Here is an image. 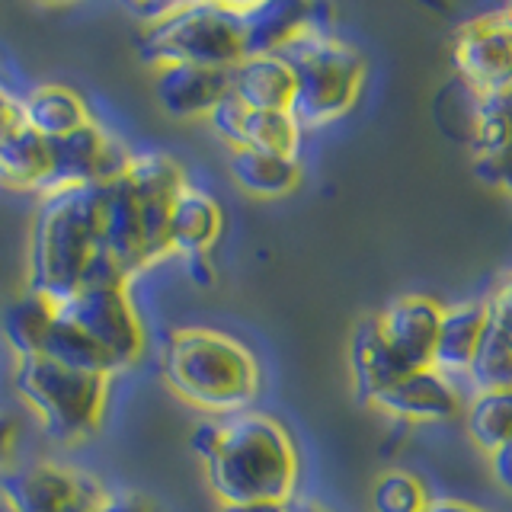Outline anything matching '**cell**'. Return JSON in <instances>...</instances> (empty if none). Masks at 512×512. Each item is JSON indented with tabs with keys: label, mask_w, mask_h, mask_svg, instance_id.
<instances>
[{
	"label": "cell",
	"mask_w": 512,
	"mask_h": 512,
	"mask_svg": "<svg viewBox=\"0 0 512 512\" xmlns=\"http://www.w3.org/2000/svg\"><path fill=\"white\" fill-rule=\"evenodd\" d=\"M205 471L221 506L292 503L298 452L282 423L263 413H234L215 423Z\"/></svg>",
	"instance_id": "obj_1"
},
{
	"label": "cell",
	"mask_w": 512,
	"mask_h": 512,
	"mask_svg": "<svg viewBox=\"0 0 512 512\" xmlns=\"http://www.w3.org/2000/svg\"><path fill=\"white\" fill-rule=\"evenodd\" d=\"M164 375L186 404L221 416L247 413L260 391V368L253 352L208 327L170 333Z\"/></svg>",
	"instance_id": "obj_2"
},
{
	"label": "cell",
	"mask_w": 512,
	"mask_h": 512,
	"mask_svg": "<svg viewBox=\"0 0 512 512\" xmlns=\"http://www.w3.org/2000/svg\"><path fill=\"white\" fill-rule=\"evenodd\" d=\"M96 250H100V186L42 196V208L32 224L26 292L45 295L55 304L68 301L80 288Z\"/></svg>",
	"instance_id": "obj_3"
},
{
	"label": "cell",
	"mask_w": 512,
	"mask_h": 512,
	"mask_svg": "<svg viewBox=\"0 0 512 512\" xmlns=\"http://www.w3.org/2000/svg\"><path fill=\"white\" fill-rule=\"evenodd\" d=\"M138 13L144 16L138 55L151 71L164 64L231 71L247 58L237 4H160Z\"/></svg>",
	"instance_id": "obj_4"
},
{
	"label": "cell",
	"mask_w": 512,
	"mask_h": 512,
	"mask_svg": "<svg viewBox=\"0 0 512 512\" xmlns=\"http://www.w3.org/2000/svg\"><path fill=\"white\" fill-rule=\"evenodd\" d=\"M295 74L292 119L301 132L327 128L359 103L365 58L356 45L336 39L324 23H314L279 55Z\"/></svg>",
	"instance_id": "obj_5"
},
{
	"label": "cell",
	"mask_w": 512,
	"mask_h": 512,
	"mask_svg": "<svg viewBox=\"0 0 512 512\" xmlns=\"http://www.w3.org/2000/svg\"><path fill=\"white\" fill-rule=\"evenodd\" d=\"M13 388L39 413L55 442H80L96 432L106 410L109 375L77 372L45 356L16 359Z\"/></svg>",
	"instance_id": "obj_6"
},
{
	"label": "cell",
	"mask_w": 512,
	"mask_h": 512,
	"mask_svg": "<svg viewBox=\"0 0 512 512\" xmlns=\"http://www.w3.org/2000/svg\"><path fill=\"white\" fill-rule=\"evenodd\" d=\"M452 68L477 100L512 93V20L506 7L477 13L455 29Z\"/></svg>",
	"instance_id": "obj_7"
},
{
	"label": "cell",
	"mask_w": 512,
	"mask_h": 512,
	"mask_svg": "<svg viewBox=\"0 0 512 512\" xmlns=\"http://www.w3.org/2000/svg\"><path fill=\"white\" fill-rule=\"evenodd\" d=\"M58 314L71 320L100 346L116 368L135 365L144 352V327L132 308L128 288H80L58 304Z\"/></svg>",
	"instance_id": "obj_8"
},
{
	"label": "cell",
	"mask_w": 512,
	"mask_h": 512,
	"mask_svg": "<svg viewBox=\"0 0 512 512\" xmlns=\"http://www.w3.org/2000/svg\"><path fill=\"white\" fill-rule=\"evenodd\" d=\"M48 148H52V170H48L42 196H52V192L64 189L106 186L119 180L128 160H132V154L116 138H109L96 122H87L68 138L48 141Z\"/></svg>",
	"instance_id": "obj_9"
},
{
	"label": "cell",
	"mask_w": 512,
	"mask_h": 512,
	"mask_svg": "<svg viewBox=\"0 0 512 512\" xmlns=\"http://www.w3.org/2000/svg\"><path fill=\"white\" fill-rule=\"evenodd\" d=\"M442 314L445 308L429 295H400L381 314H375L384 349L400 375L432 368Z\"/></svg>",
	"instance_id": "obj_10"
},
{
	"label": "cell",
	"mask_w": 512,
	"mask_h": 512,
	"mask_svg": "<svg viewBox=\"0 0 512 512\" xmlns=\"http://www.w3.org/2000/svg\"><path fill=\"white\" fill-rule=\"evenodd\" d=\"M368 407L388 413L400 423H445L461 416L464 394L436 368H420V372H404L388 381L368 400Z\"/></svg>",
	"instance_id": "obj_11"
},
{
	"label": "cell",
	"mask_w": 512,
	"mask_h": 512,
	"mask_svg": "<svg viewBox=\"0 0 512 512\" xmlns=\"http://www.w3.org/2000/svg\"><path fill=\"white\" fill-rule=\"evenodd\" d=\"M208 125L215 128L221 141L231 144V151H263L298 160L301 151V128L292 119V112H256L237 103L228 93L208 116Z\"/></svg>",
	"instance_id": "obj_12"
},
{
	"label": "cell",
	"mask_w": 512,
	"mask_h": 512,
	"mask_svg": "<svg viewBox=\"0 0 512 512\" xmlns=\"http://www.w3.org/2000/svg\"><path fill=\"white\" fill-rule=\"evenodd\" d=\"M103 487L90 474L61 468L52 461H39L4 477L0 493L13 512H71L77 503L90 500Z\"/></svg>",
	"instance_id": "obj_13"
},
{
	"label": "cell",
	"mask_w": 512,
	"mask_h": 512,
	"mask_svg": "<svg viewBox=\"0 0 512 512\" xmlns=\"http://www.w3.org/2000/svg\"><path fill=\"white\" fill-rule=\"evenodd\" d=\"M100 247L109 256H116L128 276L157 263L151 253V240H148V228H144L135 189L125 173L119 180L100 186Z\"/></svg>",
	"instance_id": "obj_14"
},
{
	"label": "cell",
	"mask_w": 512,
	"mask_h": 512,
	"mask_svg": "<svg viewBox=\"0 0 512 512\" xmlns=\"http://www.w3.org/2000/svg\"><path fill=\"white\" fill-rule=\"evenodd\" d=\"M228 93V71L199 68V64L154 68V100L170 119H208Z\"/></svg>",
	"instance_id": "obj_15"
},
{
	"label": "cell",
	"mask_w": 512,
	"mask_h": 512,
	"mask_svg": "<svg viewBox=\"0 0 512 512\" xmlns=\"http://www.w3.org/2000/svg\"><path fill=\"white\" fill-rule=\"evenodd\" d=\"M487 327H490L487 298H471V301L445 308L436 352H432V368L461 388V381L468 375L477 349L487 336Z\"/></svg>",
	"instance_id": "obj_16"
},
{
	"label": "cell",
	"mask_w": 512,
	"mask_h": 512,
	"mask_svg": "<svg viewBox=\"0 0 512 512\" xmlns=\"http://www.w3.org/2000/svg\"><path fill=\"white\" fill-rule=\"evenodd\" d=\"M314 7L295 0H260L237 4V23L244 32L247 55H282L304 29L314 26Z\"/></svg>",
	"instance_id": "obj_17"
},
{
	"label": "cell",
	"mask_w": 512,
	"mask_h": 512,
	"mask_svg": "<svg viewBox=\"0 0 512 512\" xmlns=\"http://www.w3.org/2000/svg\"><path fill=\"white\" fill-rule=\"evenodd\" d=\"M231 96L256 112H288L295 100V74L279 55H247L228 71Z\"/></svg>",
	"instance_id": "obj_18"
},
{
	"label": "cell",
	"mask_w": 512,
	"mask_h": 512,
	"mask_svg": "<svg viewBox=\"0 0 512 512\" xmlns=\"http://www.w3.org/2000/svg\"><path fill=\"white\" fill-rule=\"evenodd\" d=\"M221 224L224 218L218 202L208 192L186 183L170 215V253H180L183 260L208 256L212 244L221 237Z\"/></svg>",
	"instance_id": "obj_19"
},
{
	"label": "cell",
	"mask_w": 512,
	"mask_h": 512,
	"mask_svg": "<svg viewBox=\"0 0 512 512\" xmlns=\"http://www.w3.org/2000/svg\"><path fill=\"white\" fill-rule=\"evenodd\" d=\"M20 106H23L26 128L45 141L68 138L71 132H77V128L93 122L84 96L64 84H42L32 93H26Z\"/></svg>",
	"instance_id": "obj_20"
},
{
	"label": "cell",
	"mask_w": 512,
	"mask_h": 512,
	"mask_svg": "<svg viewBox=\"0 0 512 512\" xmlns=\"http://www.w3.org/2000/svg\"><path fill=\"white\" fill-rule=\"evenodd\" d=\"M228 173L240 192L253 199H282L301 183V164L263 151H231Z\"/></svg>",
	"instance_id": "obj_21"
},
{
	"label": "cell",
	"mask_w": 512,
	"mask_h": 512,
	"mask_svg": "<svg viewBox=\"0 0 512 512\" xmlns=\"http://www.w3.org/2000/svg\"><path fill=\"white\" fill-rule=\"evenodd\" d=\"M58 317V304L45 295L26 292L16 301H10L0 317V327H4V340L13 349L16 359H29V356H42V346L52 333V324Z\"/></svg>",
	"instance_id": "obj_22"
},
{
	"label": "cell",
	"mask_w": 512,
	"mask_h": 512,
	"mask_svg": "<svg viewBox=\"0 0 512 512\" xmlns=\"http://www.w3.org/2000/svg\"><path fill=\"white\" fill-rule=\"evenodd\" d=\"M464 436L480 455H493L503 442L512 439V391L468 394L461 407Z\"/></svg>",
	"instance_id": "obj_23"
},
{
	"label": "cell",
	"mask_w": 512,
	"mask_h": 512,
	"mask_svg": "<svg viewBox=\"0 0 512 512\" xmlns=\"http://www.w3.org/2000/svg\"><path fill=\"white\" fill-rule=\"evenodd\" d=\"M471 116H468V148L474 154V164H490L503 157L512 144V93L506 96H471Z\"/></svg>",
	"instance_id": "obj_24"
},
{
	"label": "cell",
	"mask_w": 512,
	"mask_h": 512,
	"mask_svg": "<svg viewBox=\"0 0 512 512\" xmlns=\"http://www.w3.org/2000/svg\"><path fill=\"white\" fill-rule=\"evenodd\" d=\"M48 170H52V148L36 132L23 128L20 135L0 141V186L42 192Z\"/></svg>",
	"instance_id": "obj_25"
},
{
	"label": "cell",
	"mask_w": 512,
	"mask_h": 512,
	"mask_svg": "<svg viewBox=\"0 0 512 512\" xmlns=\"http://www.w3.org/2000/svg\"><path fill=\"white\" fill-rule=\"evenodd\" d=\"M349 365H352V378H356V391L362 397V404H368L384 384L394 381L400 372L397 365L391 362L388 349H384V340L378 333L375 317L362 320L352 333V343H349Z\"/></svg>",
	"instance_id": "obj_26"
},
{
	"label": "cell",
	"mask_w": 512,
	"mask_h": 512,
	"mask_svg": "<svg viewBox=\"0 0 512 512\" xmlns=\"http://www.w3.org/2000/svg\"><path fill=\"white\" fill-rule=\"evenodd\" d=\"M42 356L58 365L77 368V372H93V375H109V378L119 372L106 352L96 346L84 330H77L71 320H64L61 314L55 317L52 333H48V340L42 346Z\"/></svg>",
	"instance_id": "obj_27"
},
{
	"label": "cell",
	"mask_w": 512,
	"mask_h": 512,
	"mask_svg": "<svg viewBox=\"0 0 512 512\" xmlns=\"http://www.w3.org/2000/svg\"><path fill=\"white\" fill-rule=\"evenodd\" d=\"M461 384L468 388V394L512 391V340L509 336L487 327L484 343H480L477 356Z\"/></svg>",
	"instance_id": "obj_28"
},
{
	"label": "cell",
	"mask_w": 512,
	"mask_h": 512,
	"mask_svg": "<svg viewBox=\"0 0 512 512\" xmlns=\"http://www.w3.org/2000/svg\"><path fill=\"white\" fill-rule=\"evenodd\" d=\"M429 500L426 484L410 471H384L372 487L375 512H423Z\"/></svg>",
	"instance_id": "obj_29"
},
{
	"label": "cell",
	"mask_w": 512,
	"mask_h": 512,
	"mask_svg": "<svg viewBox=\"0 0 512 512\" xmlns=\"http://www.w3.org/2000/svg\"><path fill=\"white\" fill-rule=\"evenodd\" d=\"M128 272L122 269V263L116 256H109L103 247L93 253V260L84 272V279H80V288H128ZM77 288V292H80Z\"/></svg>",
	"instance_id": "obj_30"
},
{
	"label": "cell",
	"mask_w": 512,
	"mask_h": 512,
	"mask_svg": "<svg viewBox=\"0 0 512 512\" xmlns=\"http://www.w3.org/2000/svg\"><path fill=\"white\" fill-rule=\"evenodd\" d=\"M487 308H490V327L512 340V276H506L487 295Z\"/></svg>",
	"instance_id": "obj_31"
},
{
	"label": "cell",
	"mask_w": 512,
	"mask_h": 512,
	"mask_svg": "<svg viewBox=\"0 0 512 512\" xmlns=\"http://www.w3.org/2000/svg\"><path fill=\"white\" fill-rule=\"evenodd\" d=\"M474 167H477L480 180L496 186V189H503V192H509V196H512V144L506 148L503 157L490 160V164H474Z\"/></svg>",
	"instance_id": "obj_32"
},
{
	"label": "cell",
	"mask_w": 512,
	"mask_h": 512,
	"mask_svg": "<svg viewBox=\"0 0 512 512\" xmlns=\"http://www.w3.org/2000/svg\"><path fill=\"white\" fill-rule=\"evenodd\" d=\"M487 468H490L493 484L506 496H512V439L503 442L493 455H487Z\"/></svg>",
	"instance_id": "obj_33"
},
{
	"label": "cell",
	"mask_w": 512,
	"mask_h": 512,
	"mask_svg": "<svg viewBox=\"0 0 512 512\" xmlns=\"http://www.w3.org/2000/svg\"><path fill=\"white\" fill-rule=\"evenodd\" d=\"M23 128H26V122H23V106H20V100H13L7 90H0V141L20 135Z\"/></svg>",
	"instance_id": "obj_34"
},
{
	"label": "cell",
	"mask_w": 512,
	"mask_h": 512,
	"mask_svg": "<svg viewBox=\"0 0 512 512\" xmlns=\"http://www.w3.org/2000/svg\"><path fill=\"white\" fill-rule=\"evenodd\" d=\"M100 512H157V509H154V503H148L138 493H109L106 490Z\"/></svg>",
	"instance_id": "obj_35"
},
{
	"label": "cell",
	"mask_w": 512,
	"mask_h": 512,
	"mask_svg": "<svg viewBox=\"0 0 512 512\" xmlns=\"http://www.w3.org/2000/svg\"><path fill=\"white\" fill-rule=\"evenodd\" d=\"M13 448H16V423L10 420V416L0 413V468L10 461Z\"/></svg>",
	"instance_id": "obj_36"
},
{
	"label": "cell",
	"mask_w": 512,
	"mask_h": 512,
	"mask_svg": "<svg viewBox=\"0 0 512 512\" xmlns=\"http://www.w3.org/2000/svg\"><path fill=\"white\" fill-rule=\"evenodd\" d=\"M186 269L199 285H212L215 282V269H212V263H208V256H192V260H186Z\"/></svg>",
	"instance_id": "obj_37"
},
{
	"label": "cell",
	"mask_w": 512,
	"mask_h": 512,
	"mask_svg": "<svg viewBox=\"0 0 512 512\" xmlns=\"http://www.w3.org/2000/svg\"><path fill=\"white\" fill-rule=\"evenodd\" d=\"M423 512H487V509L464 503V500H429V506Z\"/></svg>",
	"instance_id": "obj_38"
},
{
	"label": "cell",
	"mask_w": 512,
	"mask_h": 512,
	"mask_svg": "<svg viewBox=\"0 0 512 512\" xmlns=\"http://www.w3.org/2000/svg\"><path fill=\"white\" fill-rule=\"evenodd\" d=\"M221 512H292V503H253V506H221Z\"/></svg>",
	"instance_id": "obj_39"
},
{
	"label": "cell",
	"mask_w": 512,
	"mask_h": 512,
	"mask_svg": "<svg viewBox=\"0 0 512 512\" xmlns=\"http://www.w3.org/2000/svg\"><path fill=\"white\" fill-rule=\"evenodd\" d=\"M103 496H106V490H100V493L90 496V500H84V503H77L71 512H100V506H103Z\"/></svg>",
	"instance_id": "obj_40"
},
{
	"label": "cell",
	"mask_w": 512,
	"mask_h": 512,
	"mask_svg": "<svg viewBox=\"0 0 512 512\" xmlns=\"http://www.w3.org/2000/svg\"><path fill=\"white\" fill-rule=\"evenodd\" d=\"M292 512H330V509H324L320 503H295L292 500Z\"/></svg>",
	"instance_id": "obj_41"
},
{
	"label": "cell",
	"mask_w": 512,
	"mask_h": 512,
	"mask_svg": "<svg viewBox=\"0 0 512 512\" xmlns=\"http://www.w3.org/2000/svg\"><path fill=\"white\" fill-rule=\"evenodd\" d=\"M0 512H13V509H10V506H7L4 500H0Z\"/></svg>",
	"instance_id": "obj_42"
},
{
	"label": "cell",
	"mask_w": 512,
	"mask_h": 512,
	"mask_svg": "<svg viewBox=\"0 0 512 512\" xmlns=\"http://www.w3.org/2000/svg\"><path fill=\"white\" fill-rule=\"evenodd\" d=\"M506 10H509V20H512V4H506Z\"/></svg>",
	"instance_id": "obj_43"
}]
</instances>
